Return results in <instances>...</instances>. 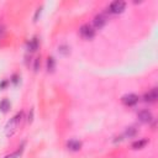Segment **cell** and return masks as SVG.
I'll return each mask as SVG.
<instances>
[{
    "mask_svg": "<svg viewBox=\"0 0 158 158\" xmlns=\"http://www.w3.org/2000/svg\"><path fill=\"white\" fill-rule=\"evenodd\" d=\"M21 120H22V112H19L7 122V125L5 127V133H6L7 137L14 136V133L17 131V127H19Z\"/></svg>",
    "mask_w": 158,
    "mask_h": 158,
    "instance_id": "6da1fadb",
    "label": "cell"
},
{
    "mask_svg": "<svg viewBox=\"0 0 158 158\" xmlns=\"http://www.w3.org/2000/svg\"><path fill=\"white\" fill-rule=\"evenodd\" d=\"M79 33H80V36H81L83 38H85V40H91V38L95 36V30H94V27H93L91 25L84 23V25L80 26Z\"/></svg>",
    "mask_w": 158,
    "mask_h": 158,
    "instance_id": "7a4b0ae2",
    "label": "cell"
},
{
    "mask_svg": "<svg viewBox=\"0 0 158 158\" xmlns=\"http://www.w3.org/2000/svg\"><path fill=\"white\" fill-rule=\"evenodd\" d=\"M125 7H126V2L125 1H122V0H115V1H112L110 4V6H109L110 10L109 11L112 12V14H121L125 10Z\"/></svg>",
    "mask_w": 158,
    "mask_h": 158,
    "instance_id": "3957f363",
    "label": "cell"
},
{
    "mask_svg": "<svg viewBox=\"0 0 158 158\" xmlns=\"http://www.w3.org/2000/svg\"><path fill=\"white\" fill-rule=\"evenodd\" d=\"M121 100H122V102H123L126 106H133V105L137 104L138 96H137L136 94H126V95H123V96L121 98Z\"/></svg>",
    "mask_w": 158,
    "mask_h": 158,
    "instance_id": "277c9868",
    "label": "cell"
},
{
    "mask_svg": "<svg viewBox=\"0 0 158 158\" xmlns=\"http://www.w3.org/2000/svg\"><path fill=\"white\" fill-rule=\"evenodd\" d=\"M106 21H107V19H106V16L104 14H98L93 20V25H94L95 28H101V27L105 26Z\"/></svg>",
    "mask_w": 158,
    "mask_h": 158,
    "instance_id": "5b68a950",
    "label": "cell"
},
{
    "mask_svg": "<svg viewBox=\"0 0 158 158\" xmlns=\"http://www.w3.org/2000/svg\"><path fill=\"white\" fill-rule=\"evenodd\" d=\"M137 116H138V120L141 122H143V123H148L153 118V115H152V112L149 110H141Z\"/></svg>",
    "mask_w": 158,
    "mask_h": 158,
    "instance_id": "8992f818",
    "label": "cell"
},
{
    "mask_svg": "<svg viewBox=\"0 0 158 158\" xmlns=\"http://www.w3.org/2000/svg\"><path fill=\"white\" fill-rule=\"evenodd\" d=\"M143 99H144V101H147V102H154V101L158 99V90H157V88H153V89H151L149 91H147V93L143 95Z\"/></svg>",
    "mask_w": 158,
    "mask_h": 158,
    "instance_id": "52a82bcc",
    "label": "cell"
},
{
    "mask_svg": "<svg viewBox=\"0 0 158 158\" xmlns=\"http://www.w3.org/2000/svg\"><path fill=\"white\" fill-rule=\"evenodd\" d=\"M67 148L70 149V151H73V152H77V151H79L81 148V142L78 141V139H74V138L73 139H69L67 142Z\"/></svg>",
    "mask_w": 158,
    "mask_h": 158,
    "instance_id": "ba28073f",
    "label": "cell"
},
{
    "mask_svg": "<svg viewBox=\"0 0 158 158\" xmlns=\"http://www.w3.org/2000/svg\"><path fill=\"white\" fill-rule=\"evenodd\" d=\"M147 143H148V139L141 138V139H137V141H135V142L132 143V148H133V149H142Z\"/></svg>",
    "mask_w": 158,
    "mask_h": 158,
    "instance_id": "9c48e42d",
    "label": "cell"
},
{
    "mask_svg": "<svg viewBox=\"0 0 158 158\" xmlns=\"http://www.w3.org/2000/svg\"><path fill=\"white\" fill-rule=\"evenodd\" d=\"M27 46H28V51H31V52L37 51V49H38V46H40L37 37H33L32 40H30V42H28V44H27Z\"/></svg>",
    "mask_w": 158,
    "mask_h": 158,
    "instance_id": "30bf717a",
    "label": "cell"
},
{
    "mask_svg": "<svg viewBox=\"0 0 158 158\" xmlns=\"http://www.w3.org/2000/svg\"><path fill=\"white\" fill-rule=\"evenodd\" d=\"M10 106H11V104H10V101H9L7 99H2V100L0 101V110H1L2 112H7L9 109H10Z\"/></svg>",
    "mask_w": 158,
    "mask_h": 158,
    "instance_id": "8fae6325",
    "label": "cell"
},
{
    "mask_svg": "<svg viewBox=\"0 0 158 158\" xmlns=\"http://www.w3.org/2000/svg\"><path fill=\"white\" fill-rule=\"evenodd\" d=\"M54 68H56V59L53 57H48L47 58V70L52 73L54 70Z\"/></svg>",
    "mask_w": 158,
    "mask_h": 158,
    "instance_id": "7c38bea8",
    "label": "cell"
},
{
    "mask_svg": "<svg viewBox=\"0 0 158 158\" xmlns=\"http://www.w3.org/2000/svg\"><path fill=\"white\" fill-rule=\"evenodd\" d=\"M58 52L65 56V54H69V52H70V48H69L67 44H62V46H59V47H58Z\"/></svg>",
    "mask_w": 158,
    "mask_h": 158,
    "instance_id": "4fadbf2b",
    "label": "cell"
},
{
    "mask_svg": "<svg viewBox=\"0 0 158 158\" xmlns=\"http://www.w3.org/2000/svg\"><path fill=\"white\" fill-rule=\"evenodd\" d=\"M136 133H137V130L135 127H127V130L125 132V136L126 137H133V136H136Z\"/></svg>",
    "mask_w": 158,
    "mask_h": 158,
    "instance_id": "5bb4252c",
    "label": "cell"
},
{
    "mask_svg": "<svg viewBox=\"0 0 158 158\" xmlns=\"http://www.w3.org/2000/svg\"><path fill=\"white\" fill-rule=\"evenodd\" d=\"M40 67H41V60H40V57H38V58H36V59H35V65H33L35 72H38Z\"/></svg>",
    "mask_w": 158,
    "mask_h": 158,
    "instance_id": "9a60e30c",
    "label": "cell"
},
{
    "mask_svg": "<svg viewBox=\"0 0 158 158\" xmlns=\"http://www.w3.org/2000/svg\"><path fill=\"white\" fill-rule=\"evenodd\" d=\"M41 12H42V6H40V7L36 10V12H35V16H33V21H37V20H38V16L41 15Z\"/></svg>",
    "mask_w": 158,
    "mask_h": 158,
    "instance_id": "2e32d148",
    "label": "cell"
},
{
    "mask_svg": "<svg viewBox=\"0 0 158 158\" xmlns=\"http://www.w3.org/2000/svg\"><path fill=\"white\" fill-rule=\"evenodd\" d=\"M11 81H12L14 84H17V83H19V75H17V74H14V75H12Z\"/></svg>",
    "mask_w": 158,
    "mask_h": 158,
    "instance_id": "e0dca14e",
    "label": "cell"
},
{
    "mask_svg": "<svg viewBox=\"0 0 158 158\" xmlns=\"http://www.w3.org/2000/svg\"><path fill=\"white\" fill-rule=\"evenodd\" d=\"M19 153H20V151H17V152H15V153H11V154H9V156H6L5 158H16V157L19 156Z\"/></svg>",
    "mask_w": 158,
    "mask_h": 158,
    "instance_id": "ac0fdd59",
    "label": "cell"
},
{
    "mask_svg": "<svg viewBox=\"0 0 158 158\" xmlns=\"http://www.w3.org/2000/svg\"><path fill=\"white\" fill-rule=\"evenodd\" d=\"M32 120H33V109H31V112L28 114V120H27V121L31 123V122H32Z\"/></svg>",
    "mask_w": 158,
    "mask_h": 158,
    "instance_id": "d6986e66",
    "label": "cell"
},
{
    "mask_svg": "<svg viewBox=\"0 0 158 158\" xmlns=\"http://www.w3.org/2000/svg\"><path fill=\"white\" fill-rule=\"evenodd\" d=\"M6 85H7V80H2V81L0 83V89H4Z\"/></svg>",
    "mask_w": 158,
    "mask_h": 158,
    "instance_id": "ffe728a7",
    "label": "cell"
}]
</instances>
